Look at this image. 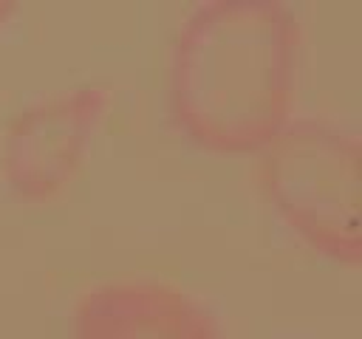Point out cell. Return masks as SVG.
Masks as SVG:
<instances>
[{
  "label": "cell",
  "instance_id": "6da1fadb",
  "mask_svg": "<svg viewBox=\"0 0 362 339\" xmlns=\"http://www.w3.org/2000/svg\"><path fill=\"white\" fill-rule=\"evenodd\" d=\"M308 28L288 0H201L164 54V121L209 155H257L297 113Z\"/></svg>",
  "mask_w": 362,
  "mask_h": 339
},
{
  "label": "cell",
  "instance_id": "7a4b0ae2",
  "mask_svg": "<svg viewBox=\"0 0 362 339\" xmlns=\"http://www.w3.org/2000/svg\"><path fill=\"white\" fill-rule=\"evenodd\" d=\"M255 184L274 218L314 254L359 268L362 133L325 110H297L257 153Z\"/></svg>",
  "mask_w": 362,
  "mask_h": 339
},
{
  "label": "cell",
  "instance_id": "3957f363",
  "mask_svg": "<svg viewBox=\"0 0 362 339\" xmlns=\"http://www.w3.org/2000/svg\"><path fill=\"white\" fill-rule=\"evenodd\" d=\"M102 79L57 85L25 99L0 133V181L20 206L59 201L82 175L113 107Z\"/></svg>",
  "mask_w": 362,
  "mask_h": 339
},
{
  "label": "cell",
  "instance_id": "277c9868",
  "mask_svg": "<svg viewBox=\"0 0 362 339\" xmlns=\"http://www.w3.org/2000/svg\"><path fill=\"white\" fill-rule=\"evenodd\" d=\"M68 339H229L221 311L195 288L153 271L85 282L68 308Z\"/></svg>",
  "mask_w": 362,
  "mask_h": 339
},
{
  "label": "cell",
  "instance_id": "5b68a950",
  "mask_svg": "<svg viewBox=\"0 0 362 339\" xmlns=\"http://www.w3.org/2000/svg\"><path fill=\"white\" fill-rule=\"evenodd\" d=\"M17 14H20V3L17 0H0V28H6Z\"/></svg>",
  "mask_w": 362,
  "mask_h": 339
}]
</instances>
